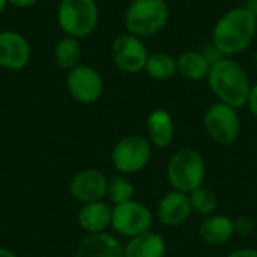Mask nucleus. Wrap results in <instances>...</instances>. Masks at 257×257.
<instances>
[{
  "label": "nucleus",
  "instance_id": "f8f14e48",
  "mask_svg": "<svg viewBox=\"0 0 257 257\" xmlns=\"http://www.w3.org/2000/svg\"><path fill=\"white\" fill-rule=\"evenodd\" d=\"M32 57L29 41L18 32H0V66L11 71H18L27 66Z\"/></svg>",
  "mask_w": 257,
  "mask_h": 257
},
{
  "label": "nucleus",
  "instance_id": "9b49d317",
  "mask_svg": "<svg viewBox=\"0 0 257 257\" xmlns=\"http://www.w3.org/2000/svg\"><path fill=\"white\" fill-rule=\"evenodd\" d=\"M107 185L108 179L102 172L96 169H86L72 178L69 193L75 200L86 205L102 200L107 196Z\"/></svg>",
  "mask_w": 257,
  "mask_h": 257
},
{
  "label": "nucleus",
  "instance_id": "5701e85b",
  "mask_svg": "<svg viewBox=\"0 0 257 257\" xmlns=\"http://www.w3.org/2000/svg\"><path fill=\"white\" fill-rule=\"evenodd\" d=\"M188 196H190V203H191V209L194 214L202 215L205 218L209 215H214L218 206L217 196L214 194V191H211L206 187H200L194 190L193 193H190Z\"/></svg>",
  "mask_w": 257,
  "mask_h": 257
},
{
  "label": "nucleus",
  "instance_id": "9d476101",
  "mask_svg": "<svg viewBox=\"0 0 257 257\" xmlns=\"http://www.w3.org/2000/svg\"><path fill=\"white\" fill-rule=\"evenodd\" d=\"M66 89L75 101L81 104H92L102 96L104 81L95 68L78 65L68 72Z\"/></svg>",
  "mask_w": 257,
  "mask_h": 257
},
{
  "label": "nucleus",
  "instance_id": "1a4fd4ad",
  "mask_svg": "<svg viewBox=\"0 0 257 257\" xmlns=\"http://www.w3.org/2000/svg\"><path fill=\"white\" fill-rule=\"evenodd\" d=\"M111 57L114 65L126 74H137L145 71L149 53L145 42L131 35H119L111 45Z\"/></svg>",
  "mask_w": 257,
  "mask_h": 257
},
{
  "label": "nucleus",
  "instance_id": "0eeeda50",
  "mask_svg": "<svg viewBox=\"0 0 257 257\" xmlns=\"http://www.w3.org/2000/svg\"><path fill=\"white\" fill-rule=\"evenodd\" d=\"M203 126L215 143L227 146L239 137L241 119L236 108L218 101L205 111Z\"/></svg>",
  "mask_w": 257,
  "mask_h": 257
},
{
  "label": "nucleus",
  "instance_id": "393cba45",
  "mask_svg": "<svg viewBox=\"0 0 257 257\" xmlns=\"http://www.w3.org/2000/svg\"><path fill=\"white\" fill-rule=\"evenodd\" d=\"M247 107L250 110V113L257 117V83L254 86H251L250 95H248V101H247Z\"/></svg>",
  "mask_w": 257,
  "mask_h": 257
},
{
  "label": "nucleus",
  "instance_id": "f3484780",
  "mask_svg": "<svg viewBox=\"0 0 257 257\" xmlns=\"http://www.w3.org/2000/svg\"><path fill=\"white\" fill-rule=\"evenodd\" d=\"M166 241L161 235L154 232H146L130 238L123 247L125 257H164L166 256Z\"/></svg>",
  "mask_w": 257,
  "mask_h": 257
},
{
  "label": "nucleus",
  "instance_id": "a878e982",
  "mask_svg": "<svg viewBox=\"0 0 257 257\" xmlns=\"http://www.w3.org/2000/svg\"><path fill=\"white\" fill-rule=\"evenodd\" d=\"M227 257H257V250L256 248H239L227 254Z\"/></svg>",
  "mask_w": 257,
  "mask_h": 257
},
{
  "label": "nucleus",
  "instance_id": "7c9ffc66",
  "mask_svg": "<svg viewBox=\"0 0 257 257\" xmlns=\"http://www.w3.org/2000/svg\"><path fill=\"white\" fill-rule=\"evenodd\" d=\"M254 63H256V68H257V51H256V54H254Z\"/></svg>",
  "mask_w": 257,
  "mask_h": 257
},
{
  "label": "nucleus",
  "instance_id": "b1692460",
  "mask_svg": "<svg viewBox=\"0 0 257 257\" xmlns=\"http://www.w3.org/2000/svg\"><path fill=\"white\" fill-rule=\"evenodd\" d=\"M233 227H235V235H239V236H248L254 230L253 221L245 217H239L233 220Z\"/></svg>",
  "mask_w": 257,
  "mask_h": 257
},
{
  "label": "nucleus",
  "instance_id": "c85d7f7f",
  "mask_svg": "<svg viewBox=\"0 0 257 257\" xmlns=\"http://www.w3.org/2000/svg\"><path fill=\"white\" fill-rule=\"evenodd\" d=\"M0 257H17V254L5 247H0Z\"/></svg>",
  "mask_w": 257,
  "mask_h": 257
},
{
  "label": "nucleus",
  "instance_id": "aec40b11",
  "mask_svg": "<svg viewBox=\"0 0 257 257\" xmlns=\"http://www.w3.org/2000/svg\"><path fill=\"white\" fill-rule=\"evenodd\" d=\"M80 59H81V47L77 38L65 36L57 42L54 48V62L62 69L71 71L72 68L78 66Z\"/></svg>",
  "mask_w": 257,
  "mask_h": 257
},
{
  "label": "nucleus",
  "instance_id": "f257e3e1",
  "mask_svg": "<svg viewBox=\"0 0 257 257\" xmlns=\"http://www.w3.org/2000/svg\"><path fill=\"white\" fill-rule=\"evenodd\" d=\"M256 35V15L238 6L218 18L212 30V44L224 57L235 56L248 48Z\"/></svg>",
  "mask_w": 257,
  "mask_h": 257
},
{
  "label": "nucleus",
  "instance_id": "423d86ee",
  "mask_svg": "<svg viewBox=\"0 0 257 257\" xmlns=\"http://www.w3.org/2000/svg\"><path fill=\"white\" fill-rule=\"evenodd\" d=\"M152 157L151 142L137 134L120 139L111 151V163L122 175H133L143 170Z\"/></svg>",
  "mask_w": 257,
  "mask_h": 257
},
{
  "label": "nucleus",
  "instance_id": "4be33fe9",
  "mask_svg": "<svg viewBox=\"0 0 257 257\" xmlns=\"http://www.w3.org/2000/svg\"><path fill=\"white\" fill-rule=\"evenodd\" d=\"M134 185L125 175H116L111 179H108L107 197L110 203H113L114 206L134 200Z\"/></svg>",
  "mask_w": 257,
  "mask_h": 257
},
{
  "label": "nucleus",
  "instance_id": "20e7f679",
  "mask_svg": "<svg viewBox=\"0 0 257 257\" xmlns=\"http://www.w3.org/2000/svg\"><path fill=\"white\" fill-rule=\"evenodd\" d=\"M169 21L166 0H133L125 12L128 33L143 39L157 35Z\"/></svg>",
  "mask_w": 257,
  "mask_h": 257
},
{
  "label": "nucleus",
  "instance_id": "dca6fc26",
  "mask_svg": "<svg viewBox=\"0 0 257 257\" xmlns=\"http://www.w3.org/2000/svg\"><path fill=\"white\" fill-rule=\"evenodd\" d=\"M148 136L151 145L157 148H169L175 139V125L169 111L166 110H154L146 120Z\"/></svg>",
  "mask_w": 257,
  "mask_h": 257
},
{
  "label": "nucleus",
  "instance_id": "bb28decb",
  "mask_svg": "<svg viewBox=\"0 0 257 257\" xmlns=\"http://www.w3.org/2000/svg\"><path fill=\"white\" fill-rule=\"evenodd\" d=\"M38 0H8V3L17 6V8H29L33 6Z\"/></svg>",
  "mask_w": 257,
  "mask_h": 257
},
{
  "label": "nucleus",
  "instance_id": "2eb2a0df",
  "mask_svg": "<svg viewBox=\"0 0 257 257\" xmlns=\"http://www.w3.org/2000/svg\"><path fill=\"white\" fill-rule=\"evenodd\" d=\"M75 257H125L123 245L110 233L87 235L77 247Z\"/></svg>",
  "mask_w": 257,
  "mask_h": 257
},
{
  "label": "nucleus",
  "instance_id": "412c9836",
  "mask_svg": "<svg viewBox=\"0 0 257 257\" xmlns=\"http://www.w3.org/2000/svg\"><path fill=\"white\" fill-rule=\"evenodd\" d=\"M145 71L148 72L149 77L160 80V81H166L170 80L176 72V59H173L170 54L166 53H152L148 57Z\"/></svg>",
  "mask_w": 257,
  "mask_h": 257
},
{
  "label": "nucleus",
  "instance_id": "f03ea898",
  "mask_svg": "<svg viewBox=\"0 0 257 257\" xmlns=\"http://www.w3.org/2000/svg\"><path fill=\"white\" fill-rule=\"evenodd\" d=\"M208 86L220 102L233 108L247 105L251 84L244 68L227 57L215 62L208 74Z\"/></svg>",
  "mask_w": 257,
  "mask_h": 257
},
{
  "label": "nucleus",
  "instance_id": "7ed1b4c3",
  "mask_svg": "<svg viewBox=\"0 0 257 257\" xmlns=\"http://www.w3.org/2000/svg\"><path fill=\"white\" fill-rule=\"evenodd\" d=\"M206 176L205 160L193 148L178 149L167 164V181L173 190L190 194L203 187Z\"/></svg>",
  "mask_w": 257,
  "mask_h": 257
},
{
  "label": "nucleus",
  "instance_id": "a211bd4d",
  "mask_svg": "<svg viewBox=\"0 0 257 257\" xmlns=\"http://www.w3.org/2000/svg\"><path fill=\"white\" fill-rule=\"evenodd\" d=\"M200 238L209 245H223L235 235L233 220L227 215H209L200 224Z\"/></svg>",
  "mask_w": 257,
  "mask_h": 257
},
{
  "label": "nucleus",
  "instance_id": "4468645a",
  "mask_svg": "<svg viewBox=\"0 0 257 257\" xmlns=\"http://www.w3.org/2000/svg\"><path fill=\"white\" fill-rule=\"evenodd\" d=\"M111 218L113 206L104 200L86 203L77 215L80 227L86 230L89 235L104 233L111 226Z\"/></svg>",
  "mask_w": 257,
  "mask_h": 257
},
{
  "label": "nucleus",
  "instance_id": "c756f323",
  "mask_svg": "<svg viewBox=\"0 0 257 257\" xmlns=\"http://www.w3.org/2000/svg\"><path fill=\"white\" fill-rule=\"evenodd\" d=\"M6 5H8V0H0V15L3 14V11H5V8H6Z\"/></svg>",
  "mask_w": 257,
  "mask_h": 257
},
{
  "label": "nucleus",
  "instance_id": "2f4dec72",
  "mask_svg": "<svg viewBox=\"0 0 257 257\" xmlns=\"http://www.w3.org/2000/svg\"><path fill=\"white\" fill-rule=\"evenodd\" d=\"M256 29H257V17H256Z\"/></svg>",
  "mask_w": 257,
  "mask_h": 257
},
{
  "label": "nucleus",
  "instance_id": "6ab92c4d",
  "mask_svg": "<svg viewBox=\"0 0 257 257\" xmlns=\"http://www.w3.org/2000/svg\"><path fill=\"white\" fill-rule=\"evenodd\" d=\"M176 69L181 77L199 81L208 77L211 63L202 51H184L176 57Z\"/></svg>",
  "mask_w": 257,
  "mask_h": 257
},
{
  "label": "nucleus",
  "instance_id": "39448f33",
  "mask_svg": "<svg viewBox=\"0 0 257 257\" xmlns=\"http://www.w3.org/2000/svg\"><path fill=\"white\" fill-rule=\"evenodd\" d=\"M99 11L95 0H60L57 21L66 36L86 38L98 24Z\"/></svg>",
  "mask_w": 257,
  "mask_h": 257
},
{
  "label": "nucleus",
  "instance_id": "ddd939ff",
  "mask_svg": "<svg viewBox=\"0 0 257 257\" xmlns=\"http://www.w3.org/2000/svg\"><path fill=\"white\" fill-rule=\"evenodd\" d=\"M193 214L190 196L176 190L164 194L157 205V215L161 224L175 227L184 224Z\"/></svg>",
  "mask_w": 257,
  "mask_h": 257
},
{
  "label": "nucleus",
  "instance_id": "cd10ccee",
  "mask_svg": "<svg viewBox=\"0 0 257 257\" xmlns=\"http://www.w3.org/2000/svg\"><path fill=\"white\" fill-rule=\"evenodd\" d=\"M244 8H247L250 12H253L257 17V0H247L245 5H244Z\"/></svg>",
  "mask_w": 257,
  "mask_h": 257
},
{
  "label": "nucleus",
  "instance_id": "6e6552de",
  "mask_svg": "<svg viewBox=\"0 0 257 257\" xmlns=\"http://www.w3.org/2000/svg\"><path fill=\"white\" fill-rule=\"evenodd\" d=\"M154 221L151 209L142 202H126L113 206L111 227L122 236L134 238L137 235L149 232Z\"/></svg>",
  "mask_w": 257,
  "mask_h": 257
}]
</instances>
